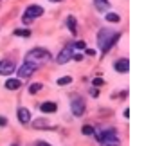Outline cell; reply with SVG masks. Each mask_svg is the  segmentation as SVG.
Wrapping results in <instances>:
<instances>
[{
  "instance_id": "cell-1",
  "label": "cell",
  "mask_w": 153,
  "mask_h": 146,
  "mask_svg": "<svg viewBox=\"0 0 153 146\" xmlns=\"http://www.w3.org/2000/svg\"><path fill=\"white\" fill-rule=\"evenodd\" d=\"M117 40H119V33L110 31V29H101L99 34H97V43H99L103 52H108Z\"/></svg>"
},
{
  "instance_id": "cell-2",
  "label": "cell",
  "mask_w": 153,
  "mask_h": 146,
  "mask_svg": "<svg viewBox=\"0 0 153 146\" xmlns=\"http://www.w3.org/2000/svg\"><path fill=\"white\" fill-rule=\"evenodd\" d=\"M51 58V54H49V51H45V49H33L31 52H27V56H25V61H29V63H34L36 67L40 65V63H43L45 60H49Z\"/></svg>"
},
{
  "instance_id": "cell-3",
  "label": "cell",
  "mask_w": 153,
  "mask_h": 146,
  "mask_svg": "<svg viewBox=\"0 0 153 146\" xmlns=\"http://www.w3.org/2000/svg\"><path fill=\"white\" fill-rule=\"evenodd\" d=\"M43 15V7L42 6H29L27 9H25V13H24V22H31V20H34V18H38V16H42Z\"/></svg>"
},
{
  "instance_id": "cell-4",
  "label": "cell",
  "mask_w": 153,
  "mask_h": 146,
  "mask_svg": "<svg viewBox=\"0 0 153 146\" xmlns=\"http://www.w3.org/2000/svg\"><path fill=\"white\" fill-rule=\"evenodd\" d=\"M38 67L34 65V63H29V61H25L20 69H18V72H16V74H18V78H22V80H25V78H29L31 74H33V72L36 70Z\"/></svg>"
},
{
  "instance_id": "cell-5",
  "label": "cell",
  "mask_w": 153,
  "mask_h": 146,
  "mask_svg": "<svg viewBox=\"0 0 153 146\" xmlns=\"http://www.w3.org/2000/svg\"><path fill=\"white\" fill-rule=\"evenodd\" d=\"M15 72V63L11 60H2L0 61V74L2 76H9Z\"/></svg>"
},
{
  "instance_id": "cell-6",
  "label": "cell",
  "mask_w": 153,
  "mask_h": 146,
  "mask_svg": "<svg viewBox=\"0 0 153 146\" xmlns=\"http://www.w3.org/2000/svg\"><path fill=\"white\" fill-rule=\"evenodd\" d=\"M70 108H72V114L74 115H83V112H85V101L83 99H74L72 103H70Z\"/></svg>"
},
{
  "instance_id": "cell-7",
  "label": "cell",
  "mask_w": 153,
  "mask_h": 146,
  "mask_svg": "<svg viewBox=\"0 0 153 146\" xmlns=\"http://www.w3.org/2000/svg\"><path fill=\"white\" fill-rule=\"evenodd\" d=\"M72 58V47H65L59 54H58V58H56V61L59 63V65H63V63H67L68 60Z\"/></svg>"
},
{
  "instance_id": "cell-8",
  "label": "cell",
  "mask_w": 153,
  "mask_h": 146,
  "mask_svg": "<svg viewBox=\"0 0 153 146\" xmlns=\"http://www.w3.org/2000/svg\"><path fill=\"white\" fill-rule=\"evenodd\" d=\"M115 70H117V72H123V74H126V72L130 70V61H128L126 58L115 61Z\"/></svg>"
},
{
  "instance_id": "cell-9",
  "label": "cell",
  "mask_w": 153,
  "mask_h": 146,
  "mask_svg": "<svg viewBox=\"0 0 153 146\" xmlns=\"http://www.w3.org/2000/svg\"><path fill=\"white\" fill-rule=\"evenodd\" d=\"M18 121H20L22 124H27V123L31 121V114H29L27 108H18Z\"/></svg>"
},
{
  "instance_id": "cell-10",
  "label": "cell",
  "mask_w": 153,
  "mask_h": 146,
  "mask_svg": "<svg viewBox=\"0 0 153 146\" xmlns=\"http://www.w3.org/2000/svg\"><path fill=\"white\" fill-rule=\"evenodd\" d=\"M56 103H51V101H47V103H42V107H40V110L43 112V114H54L56 112Z\"/></svg>"
},
{
  "instance_id": "cell-11",
  "label": "cell",
  "mask_w": 153,
  "mask_h": 146,
  "mask_svg": "<svg viewBox=\"0 0 153 146\" xmlns=\"http://www.w3.org/2000/svg\"><path fill=\"white\" fill-rule=\"evenodd\" d=\"M22 87V81L20 80H7L6 81V89L7 90H18Z\"/></svg>"
},
{
  "instance_id": "cell-12",
  "label": "cell",
  "mask_w": 153,
  "mask_h": 146,
  "mask_svg": "<svg viewBox=\"0 0 153 146\" xmlns=\"http://www.w3.org/2000/svg\"><path fill=\"white\" fill-rule=\"evenodd\" d=\"M94 2H96V7L99 11H106L108 9V0H94Z\"/></svg>"
},
{
  "instance_id": "cell-13",
  "label": "cell",
  "mask_w": 153,
  "mask_h": 146,
  "mask_svg": "<svg viewBox=\"0 0 153 146\" xmlns=\"http://www.w3.org/2000/svg\"><path fill=\"white\" fill-rule=\"evenodd\" d=\"M67 25H68L70 33L76 34V31H78V29H76V18H74V16H68V18H67Z\"/></svg>"
},
{
  "instance_id": "cell-14",
  "label": "cell",
  "mask_w": 153,
  "mask_h": 146,
  "mask_svg": "<svg viewBox=\"0 0 153 146\" xmlns=\"http://www.w3.org/2000/svg\"><path fill=\"white\" fill-rule=\"evenodd\" d=\"M101 144H103V146H119V139H117V137H112V139L103 141Z\"/></svg>"
},
{
  "instance_id": "cell-15",
  "label": "cell",
  "mask_w": 153,
  "mask_h": 146,
  "mask_svg": "<svg viewBox=\"0 0 153 146\" xmlns=\"http://www.w3.org/2000/svg\"><path fill=\"white\" fill-rule=\"evenodd\" d=\"M106 20H108V22L117 24V22H121V16H119L117 13H108V15H106Z\"/></svg>"
},
{
  "instance_id": "cell-16",
  "label": "cell",
  "mask_w": 153,
  "mask_h": 146,
  "mask_svg": "<svg viewBox=\"0 0 153 146\" xmlns=\"http://www.w3.org/2000/svg\"><path fill=\"white\" fill-rule=\"evenodd\" d=\"M42 90V83H33L31 87H29V94H36V92H40Z\"/></svg>"
},
{
  "instance_id": "cell-17",
  "label": "cell",
  "mask_w": 153,
  "mask_h": 146,
  "mask_svg": "<svg viewBox=\"0 0 153 146\" xmlns=\"http://www.w3.org/2000/svg\"><path fill=\"white\" fill-rule=\"evenodd\" d=\"M15 34H16V36H25V38H27V36H31V31H27V29H16Z\"/></svg>"
},
{
  "instance_id": "cell-18",
  "label": "cell",
  "mask_w": 153,
  "mask_h": 146,
  "mask_svg": "<svg viewBox=\"0 0 153 146\" xmlns=\"http://www.w3.org/2000/svg\"><path fill=\"white\" fill-rule=\"evenodd\" d=\"M94 132H96L94 126H90V124H85V126H83V133H85V135H92Z\"/></svg>"
},
{
  "instance_id": "cell-19",
  "label": "cell",
  "mask_w": 153,
  "mask_h": 146,
  "mask_svg": "<svg viewBox=\"0 0 153 146\" xmlns=\"http://www.w3.org/2000/svg\"><path fill=\"white\" fill-rule=\"evenodd\" d=\"M70 81H72V78L70 76H65V78H59L58 80V85H68Z\"/></svg>"
},
{
  "instance_id": "cell-20",
  "label": "cell",
  "mask_w": 153,
  "mask_h": 146,
  "mask_svg": "<svg viewBox=\"0 0 153 146\" xmlns=\"http://www.w3.org/2000/svg\"><path fill=\"white\" fill-rule=\"evenodd\" d=\"M42 126H49V124H47L43 119H38V121L34 123V128H42Z\"/></svg>"
},
{
  "instance_id": "cell-21",
  "label": "cell",
  "mask_w": 153,
  "mask_h": 146,
  "mask_svg": "<svg viewBox=\"0 0 153 146\" xmlns=\"http://www.w3.org/2000/svg\"><path fill=\"white\" fill-rule=\"evenodd\" d=\"M74 47H76V49H85V47H87V43H85V42H76V43H74Z\"/></svg>"
},
{
  "instance_id": "cell-22",
  "label": "cell",
  "mask_w": 153,
  "mask_h": 146,
  "mask_svg": "<svg viewBox=\"0 0 153 146\" xmlns=\"http://www.w3.org/2000/svg\"><path fill=\"white\" fill-rule=\"evenodd\" d=\"M103 83H105V81H103L101 78H96V80H94V87H101Z\"/></svg>"
},
{
  "instance_id": "cell-23",
  "label": "cell",
  "mask_w": 153,
  "mask_h": 146,
  "mask_svg": "<svg viewBox=\"0 0 153 146\" xmlns=\"http://www.w3.org/2000/svg\"><path fill=\"white\" fill-rule=\"evenodd\" d=\"M72 58H74L76 61H81V60H83V56H81V54H72Z\"/></svg>"
},
{
  "instance_id": "cell-24",
  "label": "cell",
  "mask_w": 153,
  "mask_h": 146,
  "mask_svg": "<svg viewBox=\"0 0 153 146\" xmlns=\"http://www.w3.org/2000/svg\"><path fill=\"white\" fill-rule=\"evenodd\" d=\"M36 146H51V144H49V142H45V141H38V142H36Z\"/></svg>"
},
{
  "instance_id": "cell-25",
  "label": "cell",
  "mask_w": 153,
  "mask_h": 146,
  "mask_svg": "<svg viewBox=\"0 0 153 146\" xmlns=\"http://www.w3.org/2000/svg\"><path fill=\"white\" fill-rule=\"evenodd\" d=\"M87 54H88V56H96V51H94V49H87Z\"/></svg>"
},
{
  "instance_id": "cell-26",
  "label": "cell",
  "mask_w": 153,
  "mask_h": 146,
  "mask_svg": "<svg viewBox=\"0 0 153 146\" xmlns=\"http://www.w3.org/2000/svg\"><path fill=\"white\" fill-rule=\"evenodd\" d=\"M6 124V117H0V126H4Z\"/></svg>"
},
{
  "instance_id": "cell-27",
  "label": "cell",
  "mask_w": 153,
  "mask_h": 146,
  "mask_svg": "<svg viewBox=\"0 0 153 146\" xmlns=\"http://www.w3.org/2000/svg\"><path fill=\"white\" fill-rule=\"evenodd\" d=\"M51 2H61V0H51Z\"/></svg>"
},
{
  "instance_id": "cell-28",
  "label": "cell",
  "mask_w": 153,
  "mask_h": 146,
  "mask_svg": "<svg viewBox=\"0 0 153 146\" xmlns=\"http://www.w3.org/2000/svg\"><path fill=\"white\" fill-rule=\"evenodd\" d=\"M11 146H18V144H11Z\"/></svg>"
}]
</instances>
